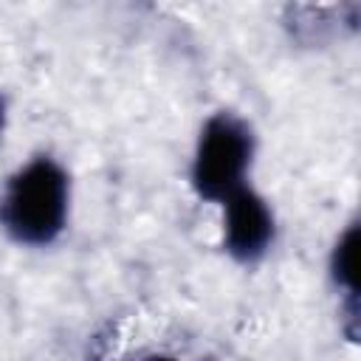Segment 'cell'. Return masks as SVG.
Masks as SVG:
<instances>
[{
  "label": "cell",
  "instance_id": "cell-1",
  "mask_svg": "<svg viewBox=\"0 0 361 361\" xmlns=\"http://www.w3.org/2000/svg\"><path fill=\"white\" fill-rule=\"evenodd\" d=\"M71 180L65 169L39 155L20 166L0 195V226L20 245H51L68 223Z\"/></svg>",
  "mask_w": 361,
  "mask_h": 361
},
{
  "label": "cell",
  "instance_id": "cell-2",
  "mask_svg": "<svg viewBox=\"0 0 361 361\" xmlns=\"http://www.w3.org/2000/svg\"><path fill=\"white\" fill-rule=\"evenodd\" d=\"M254 158V135L245 121L231 113L212 116L197 138L192 161V186L206 200H226L245 186V172Z\"/></svg>",
  "mask_w": 361,
  "mask_h": 361
},
{
  "label": "cell",
  "instance_id": "cell-3",
  "mask_svg": "<svg viewBox=\"0 0 361 361\" xmlns=\"http://www.w3.org/2000/svg\"><path fill=\"white\" fill-rule=\"evenodd\" d=\"M226 206V251L240 262H257L274 243V214L268 203L248 186H240L223 200Z\"/></svg>",
  "mask_w": 361,
  "mask_h": 361
},
{
  "label": "cell",
  "instance_id": "cell-4",
  "mask_svg": "<svg viewBox=\"0 0 361 361\" xmlns=\"http://www.w3.org/2000/svg\"><path fill=\"white\" fill-rule=\"evenodd\" d=\"M355 254H358V228L350 226L336 248H333V257H330V271H333V279L338 288L347 290V319L355 324V305H358V274H355Z\"/></svg>",
  "mask_w": 361,
  "mask_h": 361
},
{
  "label": "cell",
  "instance_id": "cell-5",
  "mask_svg": "<svg viewBox=\"0 0 361 361\" xmlns=\"http://www.w3.org/2000/svg\"><path fill=\"white\" fill-rule=\"evenodd\" d=\"M3 127H6V102L0 96V133H3Z\"/></svg>",
  "mask_w": 361,
  "mask_h": 361
},
{
  "label": "cell",
  "instance_id": "cell-6",
  "mask_svg": "<svg viewBox=\"0 0 361 361\" xmlns=\"http://www.w3.org/2000/svg\"><path fill=\"white\" fill-rule=\"evenodd\" d=\"M147 361H178V358H169V355H152V358H147Z\"/></svg>",
  "mask_w": 361,
  "mask_h": 361
}]
</instances>
